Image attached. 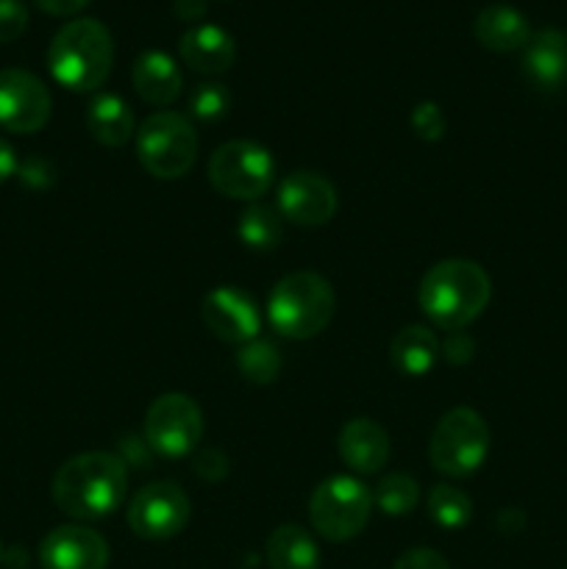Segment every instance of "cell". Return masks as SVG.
Wrapping results in <instances>:
<instances>
[{
	"label": "cell",
	"mask_w": 567,
	"mask_h": 569,
	"mask_svg": "<svg viewBox=\"0 0 567 569\" xmlns=\"http://www.w3.org/2000/svg\"><path fill=\"white\" fill-rule=\"evenodd\" d=\"M523 76L537 89H559L567 83V33L543 28L523 48Z\"/></svg>",
	"instance_id": "obj_15"
},
{
	"label": "cell",
	"mask_w": 567,
	"mask_h": 569,
	"mask_svg": "<svg viewBox=\"0 0 567 569\" xmlns=\"http://www.w3.org/2000/svg\"><path fill=\"white\" fill-rule=\"evenodd\" d=\"M192 517V503L178 483L156 481L139 489L128 506V526L139 539L165 542L178 537Z\"/></svg>",
	"instance_id": "obj_10"
},
{
	"label": "cell",
	"mask_w": 567,
	"mask_h": 569,
	"mask_svg": "<svg viewBox=\"0 0 567 569\" xmlns=\"http://www.w3.org/2000/svg\"><path fill=\"white\" fill-rule=\"evenodd\" d=\"M392 569H450L448 561L431 548H411L395 561Z\"/></svg>",
	"instance_id": "obj_30"
},
{
	"label": "cell",
	"mask_w": 567,
	"mask_h": 569,
	"mask_svg": "<svg viewBox=\"0 0 567 569\" xmlns=\"http://www.w3.org/2000/svg\"><path fill=\"white\" fill-rule=\"evenodd\" d=\"M472 353H476V345L465 331H450V337L442 342V356L450 365H467Z\"/></svg>",
	"instance_id": "obj_31"
},
{
	"label": "cell",
	"mask_w": 567,
	"mask_h": 569,
	"mask_svg": "<svg viewBox=\"0 0 567 569\" xmlns=\"http://www.w3.org/2000/svg\"><path fill=\"white\" fill-rule=\"evenodd\" d=\"M203 437V415L189 395L167 392L145 415V442L161 459H183Z\"/></svg>",
	"instance_id": "obj_9"
},
{
	"label": "cell",
	"mask_w": 567,
	"mask_h": 569,
	"mask_svg": "<svg viewBox=\"0 0 567 569\" xmlns=\"http://www.w3.org/2000/svg\"><path fill=\"white\" fill-rule=\"evenodd\" d=\"M237 367L250 383H272L281 372V353L267 339H250L237 353Z\"/></svg>",
	"instance_id": "obj_26"
},
{
	"label": "cell",
	"mask_w": 567,
	"mask_h": 569,
	"mask_svg": "<svg viewBox=\"0 0 567 569\" xmlns=\"http://www.w3.org/2000/svg\"><path fill=\"white\" fill-rule=\"evenodd\" d=\"M339 456L359 476H372V472L384 470V465L389 461L387 431L370 417H356V420L345 422L342 433H339Z\"/></svg>",
	"instance_id": "obj_16"
},
{
	"label": "cell",
	"mask_w": 567,
	"mask_h": 569,
	"mask_svg": "<svg viewBox=\"0 0 567 569\" xmlns=\"http://www.w3.org/2000/svg\"><path fill=\"white\" fill-rule=\"evenodd\" d=\"M439 359V339L426 326H406L392 339V365L404 376L420 378L434 370Z\"/></svg>",
	"instance_id": "obj_22"
},
{
	"label": "cell",
	"mask_w": 567,
	"mask_h": 569,
	"mask_svg": "<svg viewBox=\"0 0 567 569\" xmlns=\"http://www.w3.org/2000/svg\"><path fill=\"white\" fill-rule=\"evenodd\" d=\"M53 111L48 87L33 72L0 70V126L11 133H37Z\"/></svg>",
	"instance_id": "obj_11"
},
{
	"label": "cell",
	"mask_w": 567,
	"mask_h": 569,
	"mask_svg": "<svg viewBox=\"0 0 567 569\" xmlns=\"http://www.w3.org/2000/svg\"><path fill=\"white\" fill-rule=\"evenodd\" d=\"M487 422H484V417L476 409H467V406L448 411L437 422L431 433V445H428L431 465L448 478L472 476L484 465V459H487Z\"/></svg>",
	"instance_id": "obj_7"
},
{
	"label": "cell",
	"mask_w": 567,
	"mask_h": 569,
	"mask_svg": "<svg viewBox=\"0 0 567 569\" xmlns=\"http://www.w3.org/2000/svg\"><path fill=\"white\" fill-rule=\"evenodd\" d=\"M87 128L94 142L122 148L133 137V114L120 94H98L87 109Z\"/></svg>",
	"instance_id": "obj_21"
},
{
	"label": "cell",
	"mask_w": 567,
	"mask_h": 569,
	"mask_svg": "<svg viewBox=\"0 0 567 569\" xmlns=\"http://www.w3.org/2000/svg\"><path fill=\"white\" fill-rule=\"evenodd\" d=\"M137 156L150 176L172 181L192 170L198 159V133L178 111H156L139 126Z\"/></svg>",
	"instance_id": "obj_5"
},
{
	"label": "cell",
	"mask_w": 567,
	"mask_h": 569,
	"mask_svg": "<svg viewBox=\"0 0 567 569\" xmlns=\"http://www.w3.org/2000/svg\"><path fill=\"white\" fill-rule=\"evenodd\" d=\"M206 328L228 345H245L259 337L261 317L253 300L233 287L211 289L200 306Z\"/></svg>",
	"instance_id": "obj_14"
},
{
	"label": "cell",
	"mask_w": 567,
	"mask_h": 569,
	"mask_svg": "<svg viewBox=\"0 0 567 569\" xmlns=\"http://www.w3.org/2000/svg\"><path fill=\"white\" fill-rule=\"evenodd\" d=\"M428 515L437 522L439 528H448V531H459L470 522L472 517V500L467 498V492H461L459 487H450V483H437L428 495Z\"/></svg>",
	"instance_id": "obj_24"
},
{
	"label": "cell",
	"mask_w": 567,
	"mask_h": 569,
	"mask_svg": "<svg viewBox=\"0 0 567 569\" xmlns=\"http://www.w3.org/2000/svg\"><path fill=\"white\" fill-rule=\"evenodd\" d=\"M133 89L145 103H153L159 109L170 106L172 100L181 94L183 78L176 61L165 53V50H145L137 56L131 67Z\"/></svg>",
	"instance_id": "obj_18"
},
{
	"label": "cell",
	"mask_w": 567,
	"mask_h": 569,
	"mask_svg": "<svg viewBox=\"0 0 567 569\" xmlns=\"http://www.w3.org/2000/svg\"><path fill=\"white\" fill-rule=\"evenodd\" d=\"M42 569H106L109 545L87 526H59L39 545Z\"/></svg>",
	"instance_id": "obj_13"
},
{
	"label": "cell",
	"mask_w": 567,
	"mask_h": 569,
	"mask_svg": "<svg viewBox=\"0 0 567 569\" xmlns=\"http://www.w3.org/2000/svg\"><path fill=\"white\" fill-rule=\"evenodd\" d=\"M472 33H476L478 44L493 53H515V50L526 48V42L531 39V26L515 6L493 3L478 11Z\"/></svg>",
	"instance_id": "obj_19"
},
{
	"label": "cell",
	"mask_w": 567,
	"mask_h": 569,
	"mask_svg": "<svg viewBox=\"0 0 567 569\" xmlns=\"http://www.w3.org/2000/svg\"><path fill=\"white\" fill-rule=\"evenodd\" d=\"M209 181L231 200H256L276 181V161L270 150L248 139L220 144L209 159Z\"/></svg>",
	"instance_id": "obj_8"
},
{
	"label": "cell",
	"mask_w": 567,
	"mask_h": 569,
	"mask_svg": "<svg viewBox=\"0 0 567 569\" xmlns=\"http://www.w3.org/2000/svg\"><path fill=\"white\" fill-rule=\"evenodd\" d=\"M115 64V42L109 28L92 17L70 20L48 48V67L61 87L72 92H94Z\"/></svg>",
	"instance_id": "obj_3"
},
{
	"label": "cell",
	"mask_w": 567,
	"mask_h": 569,
	"mask_svg": "<svg viewBox=\"0 0 567 569\" xmlns=\"http://www.w3.org/2000/svg\"><path fill=\"white\" fill-rule=\"evenodd\" d=\"M267 565L270 569H317L320 567V550L306 528L287 522L278 526L267 539Z\"/></svg>",
	"instance_id": "obj_20"
},
{
	"label": "cell",
	"mask_w": 567,
	"mask_h": 569,
	"mask_svg": "<svg viewBox=\"0 0 567 569\" xmlns=\"http://www.w3.org/2000/svg\"><path fill=\"white\" fill-rule=\"evenodd\" d=\"M237 233L250 250H261V253H267V250H276L278 244H281V237H284L281 214L265 203H250L248 209L239 214Z\"/></svg>",
	"instance_id": "obj_23"
},
{
	"label": "cell",
	"mask_w": 567,
	"mask_h": 569,
	"mask_svg": "<svg viewBox=\"0 0 567 569\" xmlns=\"http://www.w3.org/2000/svg\"><path fill=\"white\" fill-rule=\"evenodd\" d=\"M0 559H3V548H0Z\"/></svg>",
	"instance_id": "obj_36"
},
{
	"label": "cell",
	"mask_w": 567,
	"mask_h": 569,
	"mask_svg": "<svg viewBox=\"0 0 567 569\" xmlns=\"http://www.w3.org/2000/svg\"><path fill=\"white\" fill-rule=\"evenodd\" d=\"M17 170V153L6 139H0V183L9 181Z\"/></svg>",
	"instance_id": "obj_35"
},
{
	"label": "cell",
	"mask_w": 567,
	"mask_h": 569,
	"mask_svg": "<svg viewBox=\"0 0 567 569\" xmlns=\"http://www.w3.org/2000/svg\"><path fill=\"white\" fill-rule=\"evenodd\" d=\"M493 283L481 264L470 259H445L422 276L417 300L434 326L465 331L489 303Z\"/></svg>",
	"instance_id": "obj_2"
},
{
	"label": "cell",
	"mask_w": 567,
	"mask_h": 569,
	"mask_svg": "<svg viewBox=\"0 0 567 569\" xmlns=\"http://www.w3.org/2000/svg\"><path fill=\"white\" fill-rule=\"evenodd\" d=\"M337 211V189L320 172H289L278 183V214L295 226H326Z\"/></svg>",
	"instance_id": "obj_12"
},
{
	"label": "cell",
	"mask_w": 567,
	"mask_h": 569,
	"mask_svg": "<svg viewBox=\"0 0 567 569\" xmlns=\"http://www.w3.org/2000/svg\"><path fill=\"white\" fill-rule=\"evenodd\" d=\"M178 53L189 70L200 76H217V72L231 70L237 61V42L220 26H195L181 37Z\"/></svg>",
	"instance_id": "obj_17"
},
{
	"label": "cell",
	"mask_w": 567,
	"mask_h": 569,
	"mask_svg": "<svg viewBox=\"0 0 567 569\" xmlns=\"http://www.w3.org/2000/svg\"><path fill=\"white\" fill-rule=\"evenodd\" d=\"M420 500V483L415 481L406 472H392V476H384L381 481L372 489V503L389 517H404Z\"/></svg>",
	"instance_id": "obj_25"
},
{
	"label": "cell",
	"mask_w": 567,
	"mask_h": 569,
	"mask_svg": "<svg viewBox=\"0 0 567 569\" xmlns=\"http://www.w3.org/2000/svg\"><path fill=\"white\" fill-rule=\"evenodd\" d=\"M206 9H209L206 0H176V3H172V11H176L178 20L183 22L200 20V17L206 14Z\"/></svg>",
	"instance_id": "obj_34"
},
{
	"label": "cell",
	"mask_w": 567,
	"mask_h": 569,
	"mask_svg": "<svg viewBox=\"0 0 567 569\" xmlns=\"http://www.w3.org/2000/svg\"><path fill=\"white\" fill-rule=\"evenodd\" d=\"M189 111L200 122H217L231 111V92L226 83H198L189 94Z\"/></svg>",
	"instance_id": "obj_27"
},
{
	"label": "cell",
	"mask_w": 567,
	"mask_h": 569,
	"mask_svg": "<svg viewBox=\"0 0 567 569\" xmlns=\"http://www.w3.org/2000/svg\"><path fill=\"white\" fill-rule=\"evenodd\" d=\"M192 470L198 472L203 481H220V478L228 472V461H226V456L209 448V450H200V453L195 456Z\"/></svg>",
	"instance_id": "obj_32"
},
{
	"label": "cell",
	"mask_w": 567,
	"mask_h": 569,
	"mask_svg": "<svg viewBox=\"0 0 567 569\" xmlns=\"http://www.w3.org/2000/svg\"><path fill=\"white\" fill-rule=\"evenodd\" d=\"M337 298L331 283L317 272H292L272 287L267 300L270 326L287 339H311L331 322Z\"/></svg>",
	"instance_id": "obj_4"
},
{
	"label": "cell",
	"mask_w": 567,
	"mask_h": 569,
	"mask_svg": "<svg viewBox=\"0 0 567 569\" xmlns=\"http://www.w3.org/2000/svg\"><path fill=\"white\" fill-rule=\"evenodd\" d=\"M372 515V492L350 476H331L311 492L309 520L328 542L359 537Z\"/></svg>",
	"instance_id": "obj_6"
},
{
	"label": "cell",
	"mask_w": 567,
	"mask_h": 569,
	"mask_svg": "<svg viewBox=\"0 0 567 569\" xmlns=\"http://www.w3.org/2000/svg\"><path fill=\"white\" fill-rule=\"evenodd\" d=\"M28 9L22 0H0V42H14L26 33Z\"/></svg>",
	"instance_id": "obj_29"
},
{
	"label": "cell",
	"mask_w": 567,
	"mask_h": 569,
	"mask_svg": "<svg viewBox=\"0 0 567 569\" xmlns=\"http://www.w3.org/2000/svg\"><path fill=\"white\" fill-rule=\"evenodd\" d=\"M44 14L50 17H72L78 14L81 9H87L92 0H33Z\"/></svg>",
	"instance_id": "obj_33"
},
{
	"label": "cell",
	"mask_w": 567,
	"mask_h": 569,
	"mask_svg": "<svg viewBox=\"0 0 567 569\" xmlns=\"http://www.w3.org/2000/svg\"><path fill=\"white\" fill-rule=\"evenodd\" d=\"M126 492V461L106 450L72 456L53 476V503L72 520H103L120 509Z\"/></svg>",
	"instance_id": "obj_1"
},
{
	"label": "cell",
	"mask_w": 567,
	"mask_h": 569,
	"mask_svg": "<svg viewBox=\"0 0 567 569\" xmlns=\"http://www.w3.org/2000/svg\"><path fill=\"white\" fill-rule=\"evenodd\" d=\"M411 131L422 139V142H437L445 137V114L437 103L426 100L411 109Z\"/></svg>",
	"instance_id": "obj_28"
}]
</instances>
